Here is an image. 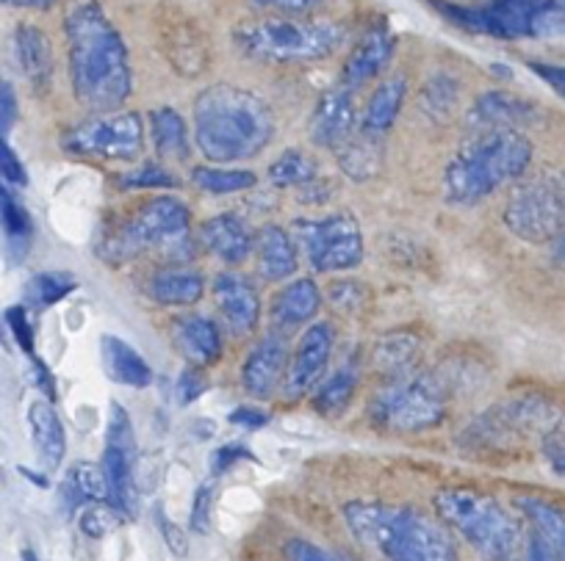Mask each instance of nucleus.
Instances as JSON below:
<instances>
[{
  "instance_id": "f257e3e1",
  "label": "nucleus",
  "mask_w": 565,
  "mask_h": 561,
  "mask_svg": "<svg viewBox=\"0 0 565 561\" xmlns=\"http://www.w3.org/2000/svg\"><path fill=\"white\" fill-rule=\"evenodd\" d=\"M64 31L75 100L97 114L117 111L134 89L130 53L117 25L97 0H81L70 9Z\"/></svg>"
},
{
  "instance_id": "f03ea898",
  "label": "nucleus",
  "mask_w": 565,
  "mask_h": 561,
  "mask_svg": "<svg viewBox=\"0 0 565 561\" xmlns=\"http://www.w3.org/2000/svg\"><path fill=\"white\" fill-rule=\"evenodd\" d=\"M275 136V114L255 91L214 84L194 100V144L211 163H238L260 155Z\"/></svg>"
},
{
  "instance_id": "7ed1b4c3",
  "label": "nucleus",
  "mask_w": 565,
  "mask_h": 561,
  "mask_svg": "<svg viewBox=\"0 0 565 561\" xmlns=\"http://www.w3.org/2000/svg\"><path fill=\"white\" fill-rule=\"evenodd\" d=\"M344 522L363 548L385 561H458L449 528L413 506L352 500L344 506Z\"/></svg>"
},
{
  "instance_id": "20e7f679",
  "label": "nucleus",
  "mask_w": 565,
  "mask_h": 561,
  "mask_svg": "<svg viewBox=\"0 0 565 561\" xmlns=\"http://www.w3.org/2000/svg\"><path fill=\"white\" fill-rule=\"evenodd\" d=\"M100 260L119 266L145 252H159L170 266H183L192 252V211L172 194H156L136 205L134 214L111 222L100 233Z\"/></svg>"
},
{
  "instance_id": "39448f33",
  "label": "nucleus",
  "mask_w": 565,
  "mask_h": 561,
  "mask_svg": "<svg viewBox=\"0 0 565 561\" xmlns=\"http://www.w3.org/2000/svg\"><path fill=\"white\" fill-rule=\"evenodd\" d=\"M532 161V144L519 130L477 133L466 141L444 172V185L452 203L475 205L497 188L513 183Z\"/></svg>"
},
{
  "instance_id": "423d86ee",
  "label": "nucleus",
  "mask_w": 565,
  "mask_h": 561,
  "mask_svg": "<svg viewBox=\"0 0 565 561\" xmlns=\"http://www.w3.org/2000/svg\"><path fill=\"white\" fill-rule=\"evenodd\" d=\"M438 517L447 528L458 531L482 559L488 561H521L526 550V537L510 511L493 495L471 487L438 489Z\"/></svg>"
},
{
  "instance_id": "0eeeda50",
  "label": "nucleus",
  "mask_w": 565,
  "mask_h": 561,
  "mask_svg": "<svg viewBox=\"0 0 565 561\" xmlns=\"http://www.w3.org/2000/svg\"><path fill=\"white\" fill-rule=\"evenodd\" d=\"M238 51L255 62L306 64L322 62L344 42V29L328 20L264 18L233 31Z\"/></svg>"
},
{
  "instance_id": "6e6552de",
  "label": "nucleus",
  "mask_w": 565,
  "mask_h": 561,
  "mask_svg": "<svg viewBox=\"0 0 565 561\" xmlns=\"http://www.w3.org/2000/svg\"><path fill=\"white\" fill-rule=\"evenodd\" d=\"M449 407V390L433 374H405L394 377L372 399V418L388 432H427L444 421Z\"/></svg>"
},
{
  "instance_id": "1a4fd4ad",
  "label": "nucleus",
  "mask_w": 565,
  "mask_h": 561,
  "mask_svg": "<svg viewBox=\"0 0 565 561\" xmlns=\"http://www.w3.org/2000/svg\"><path fill=\"white\" fill-rule=\"evenodd\" d=\"M504 225L515 238L546 244L565 230V177L541 172L521 180L504 205Z\"/></svg>"
},
{
  "instance_id": "9d476101",
  "label": "nucleus",
  "mask_w": 565,
  "mask_h": 561,
  "mask_svg": "<svg viewBox=\"0 0 565 561\" xmlns=\"http://www.w3.org/2000/svg\"><path fill=\"white\" fill-rule=\"evenodd\" d=\"M62 147L70 155L92 161L130 163L145 150V122L134 111L100 114L64 130Z\"/></svg>"
},
{
  "instance_id": "9b49d317",
  "label": "nucleus",
  "mask_w": 565,
  "mask_h": 561,
  "mask_svg": "<svg viewBox=\"0 0 565 561\" xmlns=\"http://www.w3.org/2000/svg\"><path fill=\"white\" fill-rule=\"evenodd\" d=\"M295 244L308 263L322 274H341L361 266L363 233L352 214H330L324 219H300L295 225Z\"/></svg>"
},
{
  "instance_id": "f8f14e48",
  "label": "nucleus",
  "mask_w": 565,
  "mask_h": 561,
  "mask_svg": "<svg viewBox=\"0 0 565 561\" xmlns=\"http://www.w3.org/2000/svg\"><path fill=\"white\" fill-rule=\"evenodd\" d=\"M543 0H480V3H447L433 0V7L455 23L458 29L471 34L493 36V40H521L530 36L532 18L541 9Z\"/></svg>"
},
{
  "instance_id": "ddd939ff",
  "label": "nucleus",
  "mask_w": 565,
  "mask_h": 561,
  "mask_svg": "<svg viewBox=\"0 0 565 561\" xmlns=\"http://www.w3.org/2000/svg\"><path fill=\"white\" fill-rule=\"evenodd\" d=\"M134 460H136L134 423H130L128 412L114 401L111 418H108L106 449H103L100 467H103V476H106L108 504H111L125 520H128V517H136V509H139Z\"/></svg>"
},
{
  "instance_id": "4468645a",
  "label": "nucleus",
  "mask_w": 565,
  "mask_h": 561,
  "mask_svg": "<svg viewBox=\"0 0 565 561\" xmlns=\"http://www.w3.org/2000/svg\"><path fill=\"white\" fill-rule=\"evenodd\" d=\"M335 330L328 321H313L297 341L295 352H289V368H286V396L289 399H306L322 385L328 365L333 359Z\"/></svg>"
},
{
  "instance_id": "2eb2a0df",
  "label": "nucleus",
  "mask_w": 565,
  "mask_h": 561,
  "mask_svg": "<svg viewBox=\"0 0 565 561\" xmlns=\"http://www.w3.org/2000/svg\"><path fill=\"white\" fill-rule=\"evenodd\" d=\"M159 40L167 62L186 78L205 73L211 62L209 40L198 20L183 14L181 9H167L159 20Z\"/></svg>"
},
{
  "instance_id": "dca6fc26",
  "label": "nucleus",
  "mask_w": 565,
  "mask_h": 561,
  "mask_svg": "<svg viewBox=\"0 0 565 561\" xmlns=\"http://www.w3.org/2000/svg\"><path fill=\"white\" fill-rule=\"evenodd\" d=\"M216 315L233 337H247L258 330L260 299L253 282L236 271H222L211 285Z\"/></svg>"
},
{
  "instance_id": "f3484780",
  "label": "nucleus",
  "mask_w": 565,
  "mask_h": 561,
  "mask_svg": "<svg viewBox=\"0 0 565 561\" xmlns=\"http://www.w3.org/2000/svg\"><path fill=\"white\" fill-rule=\"evenodd\" d=\"M289 368V346L282 332H269L249 348L242 368V388L249 399L266 401L286 382Z\"/></svg>"
},
{
  "instance_id": "a211bd4d",
  "label": "nucleus",
  "mask_w": 565,
  "mask_h": 561,
  "mask_svg": "<svg viewBox=\"0 0 565 561\" xmlns=\"http://www.w3.org/2000/svg\"><path fill=\"white\" fill-rule=\"evenodd\" d=\"M358 114L350 86L339 84L319 97L311 117V141L322 150H341L355 136Z\"/></svg>"
},
{
  "instance_id": "6ab92c4d",
  "label": "nucleus",
  "mask_w": 565,
  "mask_h": 561,
  "mask_svg": "<svg viewBox=\"0 0 565 561\" xmlns=\"http://www.w3.org/2000/svg\"><path fill=\"white\" fill-rule=\"evenodd\" d=\"M200 247L227 266H238L253 255L255 236L238 214H216L198 230Z\"/></svg>"
},
{
  "instance_id": "aec40b11",
  "label": "nucleus",
  "mask_w": 565,
  "mask_h": 561,
  "mask_svg": "<svg viewBox=\"0 0 565 561\" xmlns=\"http://www.w3.org/2000/svg\"><path fill=\"white\" fill-rule=\"evenodd\" d=\"M170 335L181 357L186 359L192 368H211L220 363L222 357V335L220 326L211 319L198 313H183L172 319Z\"/></svg>"
},
{
  "instance_id": "412c9836",
  "label": "nucleus",
  "mask_w": 565,
  "mask_h": 561,
  "mask_svg": "<svg viewBox=\"0 0 565 561\" xmlns=\"http://www.w3.org/2000/svg\"><path fill=\"white\" fill-rule=\"evenodd\" d=\"M324 296L319 291L317 282L311 277H300V280H291L280 288V291L271 296L269 304V321L275 326V332L297 330V326L313 324V319L322 310Z\"/></svg>"
},
{
  "instance_id": "4be33fe9",
  "label": "nucleus",
  "mask_w": 565,
  "mask_h": 561,
  "mask_svg": "<svg viewBox=\"0 0 565 561\" xmlns=\"http://www.w3.org/2000/svg\"><path fill=\"white\" fill-rule=\"evenodd\" d=\"M537 117V108L530 100L508 95V91H486L469 108V122L480 133H497V130H515L530 125Z\"/></svg>"
},
{
  "instance_id": "5701e85b",
  "label": "nucleus",
  "mask_w": 565,
  "mask_h": 561,
  "mask_svg": "<svg viewBox=\"0 0 565 561\" xmlns=\"http://www.w3.org/2000/svg\"><path fill=\"white\" fill-rule=\"evenodd\" d=\"M396 40L388 31V25H374L366 34L358 40V45L352 47V53L347 56L344 64V86L358 89V86L369 84L372 78H377L385 67H388L391 56H394Z\"/></svg>"
},
{
  "instance_id": "b1692460",
  "label": "nucleus",
  "mask_w": 565,
  "mask_h": 561,
  "mask_svg": "<svg viewBox=\"0 0 565 561\" xmlns=\"http://www.w3.org/2000/svg\"><path fill=\"white\" fill-rule=\"evenodd\" d=\"M255 260H258V274L266 282H282L297 274L300 269V249L295 236L277 225H266L255 236Z\"/></svg>"
},
{
  "instance_id": "393cba45",
  "label": "nucleus",
  "mask_w": 565,
  "mask_h": 561,
  "mask_svg": "<svg viewBox=\"0 0 565 561\" xmlns=\"http://www.w3.org/2000/svg\"><path fill=\"white\" fill-rule=\"evenodd\" d=\"M100 359L103 370L111 382L125 385V388L145 390L153 382V368L148 359L141 357L130 343H125L117 335H103L100 337Z\"/></svg>"
},
{
  "instance_id": "a878e982",
  "label": "nucleus",
  "mask_w": 565,
  "mask_h": 561,
  "mask_svg": "<svg viewBox=\"0 0 565 561\" xmlns=\"http://www.w3.org/2000/svg\"><path fill=\"white\" fill-rule=\"evenodd\" d=\"M148 293L161 308H194L205 296V277L189 266H164L150 277Z\"/></svg>"
},
{
  "instance_id": "bb28decb",
  "label": "nucleus",
  "mask_w": 565,
  "mask_h": 561,
  "mask_svg": "<svg viewBox=\"0 0 565 561\" xmlns=\"http://www.w3.org/2000/svg\"><path fill=\"white\" fill-rule=\"evenodd\" d=\"M14 58H18L23 75L36 89H47L53 84L56 58H53L51 40L42 29L31 23L18 25V31H14Z\"/></svg>"
},
{
  "instance_id": "cd10ccee",
  "label": "nucleus",
  "mask_w": 565,
  "mask_h": 561,
  "mask_svg": "<svg viewBox=\"0 0 565 561\" xmlns=\"http://www.w3.org/2000/svg\"><path fill=\"white\" fill-rule=\"evenodd\" d=\"M29 429H31V443H34L36 456H40L45 471H58L67 454V432L53 410L51 401H34L29 407Z\"/></svg>"
},
{
  "instance_id": "c85d7f7f",
  "label": "nucleus",
  "mask_w": 565,
  "mask_h": 561,
  "mask_svg": "<svg viewBox=\"0 0 565 561\" xmlns=\"http://www.w3.org/2000/svg\"><path fill=\"white\" fill-rule=\"evenodd\" d=\"M150 136H153L156 155L167 163L186 161L189 152H192L186 119L175 108H156V111H150Z\"/></svg>"
},
{
  "instance_id": "c756f323",
  "label": "nucleus",
  "mask_w": 565,
  "mask_h": 561,
  "mask_svg": "<svg viewBox=\"0 0 565 561\" xmlns=\"http://www.w3.org/2000/svg\"><path fill=\"white\" fill-rule=\"evenodd\" d=\"M405 75H391V78H385L383 84L372 91V100H369L366 106V117H363V130L372 136H383L385 130L394 128L396 117H399L402 106H405Z\"/></svg>"
},
{
  "instance_id": "7c9ffc66",
  "label": "nucleus",
  "mask_w": 565,
  "mask_h": 561,
  "mask_svg": "<svg viewBox=\"0 0 565 561\" xmlns=\"http://www.w3.org/2000/svg\"><path fill=\"white\" fill-rule=\"evenodd\" d=\"M519 509L530 520L532 533L552 550L557 561H565V511L541 498H519Z\"/></svg>"
},
{
  "instance_id": "2f4dec72",
  "label": "nucleus",
  "mask_w": 565,
  "mask_h": 561,
  "mask_svg": "<svg viewBox=\"0 0 565 561\" xmlns=\"http://www.w3.org/2000/svg\"><path fill=\"white\" fill-rule=\"evenodd\" d=\"M62 495L70 506L81 509L86 504H108V487L103 467L95 462H75L62 484Z\"/></svg>"
},
{
  "instance_id": "473e14b6",
  "label": "nucleus",
  "mask_w": 565,
  "mask_h": 561,
  "mask_svg": "<svg viewBox=\"0 0 565 561\" xmlns=\"http://www.w3.org/2000/svg\"><path fill=\"white\" fill-rule=\"evenodd\" d=\"M335 158H339L341 172L350 174L352 180H369L380 172L383 147H380L377 136L363 130V133L352 136L341 150H335Z\"/></svg>"
},
{
  "instance_id": "72a5a7b5",
  "label": "nucleus",
  "mask_w": 565,
  "mask_h": 561,
  "mask_svg": "<svg viewBox=\"0 0 565 561\" xmlns=\"http://www.w3.org/2000/svg\"><path fill=\"white\" fill-rule=\"evenodd\" d=\"M358 388V370L355 368H339L335 374H330L322 385L311 393V404L319 416H341V412L350 407L352 396Z\"/></svg>"
},
{
  "instance_id": "f704fd0d",
  "label": "nucleus",
  "mask_w": 565,
  "mask_h": 561,
  "mask_svg": "<svg viewBox=\"0 0 565 561\" xmlns=\"http://www.w3.org/2000/svg\"><path fill=\"white\" fill-rule=\"evenodd\" d=\"M194 188L214 197H231V194L249 192L258 185V177L249 169H220V166H198L192 169Z\"/></svg>"
},
{
  "instance_id": "c9c22d12",
  "label": "nucleus",
  "mask_w": 565,
  "mask_h": 561,
  "mask_svg": "<svg viewBox=\"0 0 565 561\" xmlns=\"http://www.w3.org/2000/svg\"><path fill=\"white\" fill-rule=\"evenodd\" d=\"M269 180L277 188H302V185H308L311 180H317V161H313L306 150H300V147L282 150L280 155L271 161Z\"/></svg>"
},
{
  "instance_id": "e433bc0d",
  "label": "nucleus",
  "mask_w": 565,
  "mask_h": 561,
  "mask_svg": "<svg viewBox=\"0 0 565 561\" xmlns=\"http://www.w3.org/2000/svg\"><path fill=\"white\" fill-rule=\"evenodd\" d=\"M0 230L7 233L12 247H25L34 236V222H31L29 208L14 194L12 185L3 183V180H0Z\"/></svg>"
},
{
  "instance_id": "4c0bfd02",
  "label": "nucleus",
  "mask_w": 565,
  "mask_h": 561,
  "mask_svg": "<svg viewBox=\"0 0 565 561\" xmlns=\"http://www.w3.org/2000/svg\"><path fill=\"white\" fill-rule=\"evenodd\" d=\"M460 100V86L449 75H433L422 89V111L433 119V122H447L455 117Z\"/></svg>"
},
{
  "instance_id": "58836bf2",
  "label": "nucleus",
  "mask_w": 565,
  "mask_h": 561,
  "mask_svg": "<svg viewBox=\"0 0 565 561\" xmlns=\"http://www.w3.org/2000/svg\"><path fill=\"white\" fill-rule=\"evenodd\" d=\"M418 357V337L407 335V332H394L385 335L374 348V363L383 370H388L391 377H405V370L411 368L413 359Z\"/></svg>"
},
{
  "instance_id": "ea45409f",
  "label": "nucleus",
  "mask_w": 565,
  "mask_h": 561,
  "mask_svg": "<svg viewBox=\"0 0 565 561\" xmlns=\"http://www.w3.org/2000/svg\"><path fill=\"white\" fill-rule=\"evenodd\" d=\"M75 291H78V280L70 271H42V274L31 277V282L25 285V296L36 308H53Z\"/></svg>"
},
{
  "instance_id": "a19ab883",
  "label": "nucleus",
  "mask_w": 565,
  "mask_h": 561,
  "mask_svg": "<svg viewBox=\"0 0 565 561\" xmlns=\"http://www.w3.org/2000/svg\"><path fill=\"white\" fill-rule=\"evenodd\" d=\"M114 183L119 188H178L181 180L164 166V163H141V166L128 169V172L117 174Z\"/></svg>"
},
{
  "instance_id": "79ce46f5",
  "label": "nucleus",
  "mask_w": 565,
  "mask_h": 561,
  "mask_svg": "<svg viewBox=\"0 0 565 561\" xmlns=\"http://www.w3.org/2000/svg\"><path fill=\"white\" fill-rule=\"evenodd\" d=\"M125 517L111 504H86L78 511V528L84 537L103 539L122 526Z\"/></svg>"
},
{
  "instance_id": "37998d69",
  "label": "nucleus",
  "mask_w": 565,
  "mask_h": 561,
  "mask_svg": "<svg viewBox=\"0 0 565 561\" xmlns=\"http://www.w3.org/2000/svg\"><path fill=\"white\" fill-rule=\"evenodd\" d=\"M530 36L537 40H557L565 36V0H543L532 18Z\"/></svg>"
},
{
  "instance_id": "c03bdc74",
  "label": "nucleus",
  "mask_w": 565,
  "mask_h": 561,
  "mask_svg": "<svg viewBox=\"0 0 565 561\" xmlns=\"http://www.w3.org/2000/svg\"><path fill=\"white\" fill-rule=\"evenodd\" d=\"M328 302L333 304L339 313L344 315H355L363 304L369 302V293L361 282H335L333 288L328 291Z\"/></svg>"
},
{
  "instance_id": "a18cd8bd",
  "label": "nucleus",
  "mask_w": 565,
  "mask_h": 561,
  "mask_svg": "<svg viewBox=\"0 0 565 561\" xmlns=\"http://www.w3.org/2000/svg\"><path fill=\"white\" fill-rule=\"evenodd\" d=\"M214 482L200 484V489L194 493L192 511H189V526L194 533H209L211 531V509H214Z\"/></svg>"
},
{
  "instance_id": "49530a36",
  "label": "nucleus",
  "mask_w": 565,
  "mask_h": 561,
  "mask_svg": "<svg viewBox=\"0 0 565 561\" xmlns=\"http://www.w3.org/2000/svg\"><path fill=\"white\" fill-rule=\"evenodd\" d=\"M0 180L12 185V188H25L29 185V172H25L18 152L9 147L7 136H0Z\"/></svg>"
},
{
  "instance_id": "de8ad7c7",
  "label": "nucleus",
  "mask_w": 565,
  "mask_h": 561,
  "mask_svg": "<svg viewBox=\"0 0 565 561\" xmlns=\"http://www.w3.org/2000/svg\"><path fill=\"white\" fill-rule=\"evenodd\" d=\"M7 326L12 330L14 343H18L25 354H34V326H31L29 313H25L23 304H14V308L7 310Z\"/></svg>"
},
{
  "instance_id": "09e8293b",
  "label": "nucleus",
  "mask_w": 565,
  "mask_h": 561,
  "mask_svg": "<svg viewBox=\"0 0 565 561\" xmlns=\"http://www.w3.org/2000/svg\"><path fill=\"white\" fill-rule=\"evenodd\" d=\"M244 460H253L249 449H244V445H238V443L222 445V449H216L214 456H211V476L214 478L225 476L231 467H236L238 462H244Z\"/></svg>"
},
{
  "instance_id": "8fccbe9b",
  "label": "nucleus",
  "mask_w": 565,
  "mask_h": 561,
  "mask_svg": "<svg viewBox=\"0 0 565 561\" xmlns=\"http://www.w3.org/2000/svg\"><path fill=\"white\" fill-rule=\"evenodd\" d=\"M18 91L7 78H0V136H7L18 122Z\"/></svg>"
},
{
  "instance_id": "3c124183",
  "label": "nucleus",
  "mask_w": 565,
  "mask_h": 561,
  "mask_svg": "<svg viewBox=\"0 0 565 561\" xmlns=\"http://www.w3.org/2000/svg\"><path fill=\"white\" fill-rule=\"evenodd\" d=\"M209 382H205L203 370L200 368H186L181 374V382H178V396H181V404H194L200 396L205 393Z\"/></svg>"
},
{
  "instance_id": "603ef678",
  "label": "nucleus",
  "mask_w": 565,
  "mask_h": 561,
  "mask_svg": "<svg viewBox=\"0 0 565 561\" xmlns=\"http://www.w3.org/2000/svg\"><path fill=\"white\" fill-rule=\"evenodd\" d=\"M286 559L289 561H339L330 553H324L319 544L308 542V539H291L289 548H286Z\"/></svg>"
},
{
  "instance_id": "864d4df0",
  "label": "nucleus",
  "mask_w": 565,
  "mask_h": 561,
  "mask_svg": "<svg viewBox=\"0 0 565 561\" xmlns=\"http://www.w3.org/2000/svg\"><path fill=\"white\" fill-rule=\"evenodd\" d=\"M227 421H231L233 427L249 429V432H253V429L266 427V423H269V416H266L260 407H236V410L227 416Z\"/></svg>"
},
{
  "instance_id": "5fc2aeb1",
  "label": "nucleus",
  "mask_w": 565,
  "mask_h": 561,
  "mask_svg": "<svg viewBox=\"0 0 565 561\" xmlns=\"http://www.w3.org/2000/svg\"><path fill=\"white\" fill-rule=\"evenodd\" d=\"M159 528H161V533H164V542H167V548L172 550V553H175V555H186L189 553L186 533H183L181 528L175 526V522L167 520L164 511H159Z\"/></svg>"
},
{
  "instance_id": "6e6d98bb",
  "label": "nucleus",
  "mask_w": 565,
  "mask_h": 561,
  "mask_svg": "<svg viewBox=\"0 0 565 561\" xmlns=\"http://www.w3.org/2000/svg\"><path fill=\"white\" fill-rule=\"evenodd\" d=\"M532 73L537 75V78L543 80V84L552 86L554 91H557L559 97L565 100V67H559V64H541V62H532L530 64Z\"/></svg>"
},
{
  "instance_id": "4d7b16f0",
  "label": "nucleus",
  "mask_w": 565,
  "mask_h": 561,
  "mask_svg": "<svg viewBox=\"0 0 565 561\" xmlns=\"http://www.w3.org/2000/svg\"><path fill=\"white\" fill-rule=\"evenodd\" d=\"M31 377H34L36 388H40L42 393H45V399L53 404V401H56V382H53V374L47 370V365L42 363L40 357L31 359Z\"/></svg>"
},
{
  "instance_id": "13d9d810",
  "label": "nucleus",
  "mask_w": 565,
  "mask_h": 561,
  "mask_svg": "<svg viewBox=\"0 0 565 561\" xmlns=\"http://www.w3.org/2000/svg\"><path fill=\"white\" fill-rule=\"evenodd\" d=\"M260 7L266 9H277V12H286V14H302V12H311L313 7H319L322 0H255Z\"/></svg>"
},
{
  "instance_id": "bf43d9fd",
  "label": "nucleus",
  "mask_w": 565,
  "mask_h": 561,
  "mask_svg": "<svg viewBox=\"0 0 565 561\" xmlns=\"http://www.w3.org/2000/svg\"><path fill=\"white\" fill-rule=\"evenodd\" d=\"M546 460L554 467V473L565 476V434H552L546 440Z\"/></svg>"
},
{
  "instance_id": "052dcab7",
  "label": "nucleus",
  "mask_w": 565,
  "mask_h": 561,
  "mask_svg": "<svg viewBox=\"0 0 565 561\" xmlns=\"http://www.w3.org/2000/svg\"><path fill=\"white\" fill-rule=\"evenodd\" d=\"M0 3H7V7H18V9H40V12H45V9L56 7L58 0H0Z\"/></svg>"
},
{
  "instance_id": "680f3d73",
  "label": "nucleus",
  "mask_w": 565,
  "mask_h": 561,
  "mask_svg": "<svg viewBox=\"0 0 565 561\" xmlns=\"http://www.w3.org/2000/svg\"><path fill=\"white\" fill-rule=\"evenodd\" d=\"M23 561H40V559H36V553H34V550H31V548H25V550H23Z\"/></svg>"
},
{
  "instance_id": "e2e57ef3",
  "label": "nucleus",
  "mask_w": 565,
  "mask_h": 561,
  "mask_svg": "<svg viewBox=\"0 0 565 561\" xmlns=\"http://www.w3.org/2000/svg\"><path fill=\"white\" fill-rule=\"evenodd\" d=\"M559 255H563V258H565V236H563V244H559Z\"/></svg>"
}]
</instances>
